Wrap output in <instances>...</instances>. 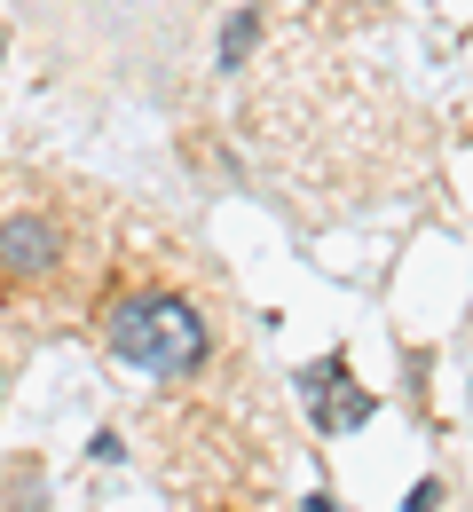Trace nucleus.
Wrapping results in <instances>:
<instances>
[{"mask_svg": "<svg viewBox=\"0 0 473 512\" xmlns=\"http://www.w3.org/2000/svg\"><path fill=\"white\" fill-rule=\"evenodd\" d=\"M95 339H103V355L119 363V371H135V379H198L205 355H213V316H205V300H190L182 284H127V292H111L103 300V316H95Z\"/></svg>", "mask_w": 473, "mask_h": 512, "instance_id": "nucleus-1", "label": "nucleus"}, {"mask_svg": "<svg viewBox=\"0 0 473 512\" xmlns=\"http://www.w3.org/2000/svg\"><path fill=\"white\" fill-rule=\"evenodd\" d=\"M79 268V221L64 197L0 182V300H48Z\"/></svg>", "mask_w": 473, "mask_h": 512, "instance_id": "nucleus-2", "label": "nucleus"}, {"mask_svg": "<svg viewBox=\"0 0 473 512\" xmlns=\"http://www.w3.org/2000/svg\"><path fill=\"white\" fill-rule=\"evenodd\" d=\"M253 40H261V16H253V8H237V16L221 24V71L245 64V48H253Z\"/></svg>", "mask_w": 473, "mask_h": 512, "instance_id": "nucleus-3", "label": "nucleus"}, {"mask_svg": "<svg viewBox=\"0 0 473 512\" xmlns=\"http://www.w3.org/2000/svg\"><path fill=\"white\" fill-rule=\"evenodd\" d=\"M308 512H332V497H308Z\"/></svg>", "mask_w": 473, "mask_h": 512, "instance_id": "nucleus-4", "label": "nucleus"}, {"mask_svg": "<svg viewBox=\"0 0 473 512\" xmlns=\"http://www.w3.org/2000/svg\"><path fill=\"white\" fill-rule=\"evenodd\" d=\"M0 394H8V363H0Z\"/></svg>", "mask_w": 473, "mask_h": 512, "instance_id": "nucleus-5", "label": "nucleus"}]
</instances>
